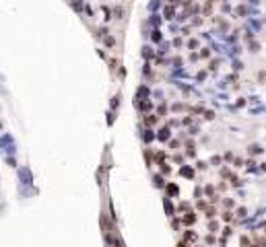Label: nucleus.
<instances>
[{"instance_id":"7ed1b4c3","label":"nucleus","mask_w":266,"mask_h":247,"mask_svg":"<svg viewBox=\"0 0 266 247\" xmlns=\"http://www.w3.org/2000/svg\"><path fill=\"white\" fill-rule=\"evenodd\" d=\"M169 194H177V187H175V185H169Z\"/></svg>"},{"instance_id":"f03ea898","label":"nucleus","mask_w":266,"mask_h":247,"mask_svg":"<svg viewBox=\"0 0 266 247\" xmlns=\"http://www.w3.org/2000/svg\"><path fill=\"white\" fill-rule=\"evenodd\" d=\"M165 15H167V17H171V15H173V8H171V6H167V10H165Z\"/></svg>"},{"instance_id":"f257e3e1","label":"nucleus","mask_w":266,"mask_h":247,"mask_svg":"<svg viewBox=\"0 0 266 247\" xmlns=\"http://www.w3.org/2000/svg\"><path fill=\"white\" fill-rule=\"evenodd\" d=\"M182 175H184V177H192V175H194V171H192V169H188V167H184V169H182Z\"/></svg>"}]
</instances>
